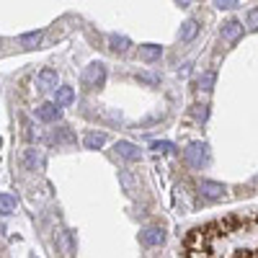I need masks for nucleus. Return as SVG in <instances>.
<instances>
[{
  "instance_id": "nucleus-1",
  "label": "nucleus",
  "mask_w": 258,
  "mask_h": 258,
  "mask_svg": "<svg viewBox=\"0 0 258 258\" xmlns=\"http://www.w3.org/2000/svg\"><path fill=\"white\" fill-rule=\"evenodd\" d=\"M183 160L186 165H191L194 170H202L207 163H209V147L204 142H191L186 150H183Z\"/></svg>"
},
{
  "instance_id": "nucleus-2",
  "label": "nucleus",
  "mask_w": 258,
  "mask_h": 258,
  "mask_svg": "<svg viewBox=\"0 0 258 258\" xmlns=\"http://www.w3.org/2000/svg\"><path fill=\"white\" fill-rule=\"evenodd\" d=\"M197 194L204 202H220V199H225L227 188L222 183H217V181H199L197 183Z\"/></svg>"
},
{
  "instance_id": "nucleus-3",
  "label": "nucleus",
  "mask_w": 258,
  "mask_h": 258,
  "mask_svg": "<svg viewBox=\"0 0 258 258\" xmlns=\"http://www.w3.org/2000/svg\"><path fill=\"white\" fill-rule=\"evenodd\" d=\"M106 80V64L103 62H91L88 68L83 70V83L88 85V88H101Z\"/></svg>"
},
{
  "instance_id": "nucleus-4",
  "label": "nucleus",
  "mask_w": 258,
  "mask_h": 258,
  "mask_svg": "<svg viewBox=\"0 0 258 258\" xmlns=\"http://www.w3.org/2000/svg\"><path fill=\"white\" fill-rule=\"evenodd\" d=\"M140 243H142L145 248H160V245L165 243V232H163L160 227H145V230L140 232Z\"/></svg>"
},
{
  "instance_id": "nucleus-5",
  "label": "nucleus",
  "mask_w": 258,
  "mask_h": 258,
  "mask_svg": "<svg viewBox=\"0 0 258 258\" xmlns=\"http://www.w3.org/2000/svg\"><path fill=\"white\" fill-rule=\"evenodd\" d=\"M240 34H243V24L235 21V18L225 21V24L220 26V36H222V41H227V44H235V41L240 39Z\"/></svg>"
},
{
  "instance_id": "nucleus-6",
  "label": "nucleus",
  "mask_w": 258,
  "mask_h": 258,
  "mask_svg": "<svg viewBox=\"0 0 258 258\" xmlns=\"http://www.w3.org/2000/svg\"><path fill=\"white\" fill-rule=\"evenodd\" d=\"M114 150H116V155H119V158H124V160H129V163H135V160L142 158L140 147H137L135 142H126V140H119V142L114 145Z\"/></svg>"
},
{
  "instance_id": "nucleus-7",
  "label": "nucleus",
  "mask_w": 258,
  "mask_h": 258,
  "mask_svg": "<svg viewBox=\"0 0 258 258\" xmlns=\"http://www.w3.org/2000/svg\"><path fill=\"white\" fill-rule=\"evenodd\" d=\"M36 88L39 91H57V70L44 68L36 75Z\"/></svg>"
},
{
  "instance_id": "nucleus-8",
  "label": "nucleus",
  "mask_w": 258,
  "mask_h": 258,
  "mask_svg": "<svg viewBox=\"0 0 258 258\" xmlns=\"http://www.w3.org/2000/svg\"><path fill=\"white\" fill-rule=\"evenodd\" d=\"M59 114H62V106H57L54 101H47V103H41L36 109V119L39 121H54V119H59Z\"/></svg>"
},
{
  "instance_id": "nucleus-9",
  "label": "nucleus",
  "mask_w": 258,
  "mask_h": 258,
  "mask_svg": "<svg viewBox=\"0 0 258 258\" xmlns=\"http://www.w3.org/2000/svg\"><path fill=\"white\" fill-rule=\"evenodd\" d=\"M197 34H199V21H194V18L183 21V24H181V29H178V39L183 41V44L194 41V39H197Z\"/></svg>"
},
{
  "instance_id": "nucleus-10",
  "label": "nucleus",
  "mask_w": 258,
  "mask_h": 258,
  "mask_svg": "<svg viewBox=\"0 0 258 258\" xmlns=\"http://www.w3.org/2000/svg\"><path fill=\"white\" fill-rule=\"evenodd\" d=\"M57 245H59V253L64 258H70L75 253V238H73V232L70 230H62L59 232V238H57Z\"/></svg>"
},
{
  "instance_id": "nucleus-11",
  "label": "nucleus",
  "mask_w": 258,
  "mask_h": 258,
  "mask_svg": "<svg viewBox=\"0 0 258 258\" xmlns=\"http://www.w3.org/2000/svg\"><path fill=\"white\" fill-rule=\"evenodd\" d=\"M24 163H26L29 170H41L44 168V155H41L36 147H29V150H24Z\"/></svg>"
},
{
  "instance_id": "nucleus-12",
  "label": "nucleus",
  "mask_w": 258,
  "mask_h": 258,
  "mask_svg": "<svg viewBox=\"0 0 258 258\" xmlns=\"http://www.w3.org/2000/svg\"><path fill=\"white\" fill-rule=\"evenodd\" d=\"M106 137L103 132H85V137H83V145H85V150H101L103 145H106Z\"/></svg>"
},
{
  "instance_id": "nucleus-13",
  "label": "nucleus",
  "mask_w": 258,
  "mask_h": 258,
  "mask_svg": "<svg viewBox=\"0 0 258 258\" xmlns=\"http://www.w3.org/2000/svg\"><path fill=\"white\" fill-rule=\"evenodd\" d=\"M163 57V47L160 44H142L140 47V59L142 62H155Z\"/></svg>"
},
{
  "instance_id": "nucleus-14",
  "label": "nucleus",
  "mask_w": 258,
  "mask_h": 258,
  "mask_svg": "<svg viewBox=\"0 0 258 258\" xmlns=\"http://www.w3.org/2000/svg\"><path fill=\"white\" fill-rule=\"evenodd\" d=\"M129 47H132V44H129L126 36H119V34H111V36H109V49H111L114 54H126Z\"/></svg>"
},
{
  "instance_id": "nucleus-15",
  "label": "nucleus",
  "mask_w": 258,
  "mask_h": 258,
  "mask_svg": "<svg viewBox=\"0 0 258 258\" xmlns=\"http://www.w3.org/2000/svg\"><path fill=\"white\" fill-rule=\"evenodd\" d=\"M75 101V91L70 88V85H59V88L54 91V103L57 106H70Z\"/></svg>"
},
{
  "instance_id": "nucleus-16",
  "label": "nucleus",
  "mask_w": 258,
  "mask_h": 258,
  "mask_svg": "<svg viewBox=\"0 0 258 258\" xmlns=\"http://www.w3.org/2000/svg\"><path fill=\"white\" fill-rule=\"evenodd\" d=\"M47 142H57V145H70V142H75V137H73V132L68 126H59L57 132H52V135H47Z\"/></svg>"
},
{
  "instance_id": "nucleus-17",
  "label": "nucleus",
  "mask_w": 258,
  "mask_h": 258,
  "mask_svg": "<svg viewBox=\"0 0 258 258\" xmlns=\"http://www.w3.org/2000/svg\"><path fill=\"white\" fill-rule=\"evenodd\" d=\"M41 39H44V31H29L18 39V44L24 47V49H36L41 44Z\"/></svg>"
},
{
  "instance_id": "nucleus-18",
  "label": "nucleus",
  "mask_w": 258,
  "mask_h": 258,
  "mask_svg": "<svg viewBox=\"0 0 258 258\" xmlns=\"http://www.w3.org/2000/svg\"><path fill=\"white\" fill-rule=\"evenodd\" d=\"M214 83H217V73H214V70L202 73V75H199V80H197V85H199V91H202V93H212Z\"/></svg>"
},
{
  "instance_id": "nucleus-19",
  "label": "nucleus",
  "mask_w": 258,
  "mask_h": 258,
  "mask_svg": "<svg viewBox=\"0 0 258 258\" xmlns=\"http://www.w3.org/2000/svg\"><path fill=\"white\" fill-rule=\"evenodd\" d=\"M13 212H16V197L0 194V214H13Z\"/></svg>"
},
{
  "instance_id": "nucleus-20",
  "label": "nucleus",
  "mask_w": 258,
  "mask_h": 258,
  "mask_svg": "<svg viewBox=\"0 0 258 258\" xmlns=\"http://www.w3.org/2000/svg\"><path fill=\"white\" fill-rule=\"evenodd\" d=\"M191 116H194V121H197V124H204L207 116H209V106H207V103H197V106L191 109Z\"/></svg>"
},
{
  "instance_id": "nucleus-21",
  "label": "nucleus",
  "mask_w": 258,
  "mask_h": 258,
  "mask_svg": "<svg viewBox=\"0 0 258 258\" xmlns=\"http://www.w3.org/2000/svg\"><path fill=\"white\" fill-rule=\"evenodd\" d=\"M135 78H137V80H140L142 85H150V88H155V85L160 83V78H158L155 73H147V70H142V73H137Z\"/></svg>"
},
{
  "instance_id": "nucleus-22",
  "label": "nucleus",
  "mask_w": 258,
  "mask_h": 258,
  "mask_svg": "<svg viewBox=\"0 0 258 258\" xmlns=\"http://www.w3.org/2000/svg\"><path fill=\"white\" fill-rule=\"evenodd\" d=\"M150 147H153L155 153H160V155H168V153H173V150H176V145H173V142H168V140H155Z\"/></svg>"
},
{
  "instance_id": "nucleus-23",
  "label": "nucleus",
  "mask_w": 258,
  "mask_h": 258,
  "mask_svg": "<svg viewBox=\"0 0 258 258\" xmlns=\"http://www.w3.org/2000/svg\"><path fill=\"white\" fill-rule=\"evenodd\" d=\"M245 26H248L250 31H258V8L248 11V18H245Z\"/></svg>"
},
{
  "instance_id": "nucleus-24",
  "label": "nucleus",
  "mask_w": 258,
  "mask_h": 258,
  "mask_svg": "<svg viewBox=\"0 0 258 258\" xmlns=\"http://www.w3.org/2000/svg\"><path fill=\"white\" fill-rule=\"evenodd\" d=\"M214 6L220 11H232V8H238V0H214Z\"/></svg>"
},
{
  "instance_id": "nucleus-25",
  "label": "nucleus",
  "mask_w": 258,
  "mask_h": 258,
  "mask_svg": "<svg viewBox=\"0 0 258 258\" xmlns=\"http://www.w3.org/2000/svg\"><path fill=\"white\" fill-rule=\"evenodd\" d=\"M176 3H178L181 8H188V6H194V0H176Z\"/></svg>"
}]
</instances>
